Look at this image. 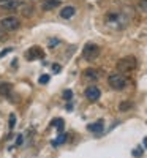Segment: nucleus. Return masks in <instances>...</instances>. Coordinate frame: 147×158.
<instances>
[{"mask_svg": "<svg viewBox=\"0 0 147 158\" xmlns=\"http://www.w3.org/2000/svg\"><path fill=\"white\" fill-rule=\"evenodd\" d=\"M104 22L109 29L114 30H122L125 29L128 22H130V16L127 15L125 11H109L104 18Z\"/></svg>", "mask_w": 147, "mask_h": 158, "instance_id": "obj_1", "label": "nucleus"}, {"mask_svg": "<svg viewBox=\"0 0 147 158\" xmlns=\"http://www.w3.org/2000/svg\"><path fill=\"white\" fill-rule=\"evenodd\" d=\"M136 67H138V60H136V57H133V56L124 57V59H120L117 62V71H120V73H130Z\"/></svg>", "mask_w": 147, "mask_h": 158, "instance_id": "obj_2", "label": "nucleus"}, {"mask_svg": "<svg viewBox=\"0 0 147 158\" xmlns=\"http://www.w3.org/2000/svg\"><path fill=\"white\" fill-rule=\"evenodd\" d=\"M108 84L114 90H124L128 85V79L124 74H120V73H114V74H111L108 77Z\"/></svg>", "mask_w": 147, "mask_h": 158, "instance_id": "obj_3", "label": "nucleus"}, {"mask_svg": "<svg viewBox=\"0 0 147 158\" xmlns=\"http://www.w3.org/2000/svg\"><path fill=\"white\" fill-rule=\"evenodd\" d=\"M0 27H2L5 32H15L21 27V21L16 16H6L0 21Z\"/></svg>", "mask_w": 147, "mask_h": 158, "instance_id": "obj_4", "label": "nucleus"}, {"mask_svg": "<svg viewBox=\"0 0 147 158\" xmlns=\"http://www.w3.org/2000/svg\"><path fill=\"white\" fill-rule=\"evenodd\" d=\"M100 56V46L95 44V43H87L84 48H82V57L89 62L95 60L97 57Z\"/></svg>", "mask_w": 147, "mask_h": 158, "instance_id": "obj_5", "label": "nucleus"}, {"mask_svg": "<svg viewBox=\"0 0 147 158\" xmlns=\"http://www.w3.org/2000/svg\"><path fill=\"white\" fill-rule=\"evenodd\" d=\"M43 57H44V52L40 46H32L27 52H25V59H27L29 62L36 60V59H43Z\"/></svg>", "mask_w": 147, "mask_h": 158, "instance_id": "obj_6", "label": "nucleus"}, {"mask_svg": "<svg viewBox=\"0 0 147 158\" xmlns=\"http://www.w3.org/2000/svg\"><path fill=\"white\" fill-rule=\"evenodd\" d=\"M84 95H86V98L90 100V101H97V100H100V97H101V92H100V89H98L97 85H89V87L86 89V92H84Z\"/></svg>", "mask_w": 147, "mask_h": 158, "instance_id": "obj_7", "label": "nucleus"}, {"mask_svg": "<svg viewBox=\"0 0 147 158\" xmlns=\"http://www.w3.org/2000/svg\"><path fill=\"white\" fill-rule=\"evenodd\" d=\"M74 13H76V8L74 6H63L62 10H60V18H63V19H70V18H73L74 16Z\"/></svg>", "mask_w": 147, "mask_h": 158, "instance_id": "obj_8", "label": "nucleus"}, {"mask_svg": "<svg viewBox=\"0 0 147 158\" xmlns=\"http://www.w3.org/2000/svg\"><path fill=\"white\" fill-rule=\"evenodd\" d=\"M19 11L22 13V15L25 16V18H30L32 15H33V5L32 3H22L21 2V6H19Z\"/></svg>", "mask_w": 147, "mask_h": 158, "instance_id": "obj_9", "label": "nucleus"}, {"mask_svg": "<svg viewBox=\"0 0 147 158\" xmlns=\"http://www.w3.org/2000/svg\"><path fill=\"white\" fill-rule=\"evenodd\" d=\"M87 130L92 131V133H101L104 130V122L103 120H98V122H93L90 125H87Z\"/></svg>", "mask_w": 147, "mask_h": 158, "instance_id": "obj_10", "label": "nucleus"}, {"mask_svg": "<svg viewBox=\"0 0 147 158\" xmlns=\"http://www.w3.org/2000/svg\"><path fill=\"white\" fill-rule=\"evenodd\" d=\"M60 5L59 0H44V2L41 3V10L43 11H51V10H54Z\"/></svg>", "mask_w": 147, "mask_h": 158, "instance_id": "obj_11", "label": "nucleus"}, {"mask_svg": "<svg viewBox=\"0 0 147 158\" xmlns=\"http://www.w3.org/2000/svg\"><path fill=\"white\" fill-rule=\"evenodd\" d=\"M19 6H21V2H18V0H10V2H6V3L2 5V8L5 11H18Z\"/></svg>", "mask_w": 147, "mask_h": 158, "instance_id": "obj_12", "label": "nucleus"}, {"mask_svg": "<svg viewBox=\"0 0 147 158\" xmlns=\"http://www.w3.org/2000/svg\"><path fill=\"white\" fill-rule=\"evenodd\" d=\"M84 77L86 79H90V81H97V79L100 77V73L97 70H86L84 71Z\"/></svg>", "mask_w": 147, "mask_h": 158, "instance_id": "obj_13", "label": "nucleus"}, {"mask_svg": "<svg viewBox=\"0 0 147 158\" xmlns=\"http://www.w3.org/2000/svg\"><path fill=\"white\" fill-rule=\"evenodd\" d=\"M51 127H54V128H57L60 133L63 131V127H65V122L62 120V118H54V120L51 122Z\"/></svg>", "mask_w": 147, "mask_h": 158, "instance_id": "obj_14", "label": "nucleus"}, {"mask_svg": "<svg viewBox=\"0 0 147 158\" xmlns=\"http://www.w3.org/2000/svg\"><path fill=\"white\" fill-rule=\"evenodd\" d=\"M10 90H11V84H0V95H5L8 97L10 95Z\"/></svg>", "mask_w": 147, "mask_h": 158, "instance_id": "obj_15", "label": "nucleus"}, {"mask_svg": "<svg viewBox=\"0 0 147 158\" xmlns=\"http://www.w3.org/2000/svg\"><path fill=\"white\" fill-rule=\"evenodd\" d=\"M66 136H68V135L60 133V135H59V138H57L56 141H52V146H59V144H63V142L66 141Z\"/></svg>", "mask_w": 147, "mask_h": 158, "instance_id": "obj_16", "label": "nucleus"}, {"mask_svg": "<svg viewBox=\"0 0 147 158\" xmlns=\"http://www.w3.org/2000/svg\"><path fill=\"white\" fill-rule=\"evenodd\" d=\"M130 108H133V104L130 103V101H127V103H120V106H119V109L122 111V112H125V111H128Z\"/></svg>", "mask_w": 147, "mask_h": 158, "instance_id": "obj_17", "label": "nucleus"}, {"mask_svg": "<svg viewBox=\"0 0 147 158\" xmlns=\"http://www.w3.org/2000/svg\"><path fill=\"white\" fill-rule=\"evenodd\" d=\"M8 127H10V130H13L16 127V115L15 114H11L10 115V120H8Z\"/></svg>", "mask_w": 147, "mask_h": 158, "instance_id": "obj_18", "label": "nucleus"}, {"mask_svg": "<svg viewBox=\"0 0 147 158\" xmlns=\"http://www.w3.org/2000/svg\"><path fill=\"white\" fill-rule=\"evenodd\" d=\"M63 98H65L66 101H71V98H73V92H71V90H65V92H63Z\"/></svg>", "mask_w": 147, "mask_h": 158, "instance_id": "obj_19", "label": "nucleus"}, {"mask_svg": "<svg viewBox=\"0 0 147 158\" xmlns=\"http://www.w3.org/2000/svg\"><path fill=\"white\" fill-rule=\"evenodd\" d=\"M139 8L144 13H147V0H139Z\"/></svg>", "mask_w": 147, "mask_h": 158, "instance_id": "obj_20", "label": "nucleus"}, {"mask_svg": "<svg viewBox=\"0 0 147 158\" xmlns=\"http://www.w3.org/2000/svg\"><path fill=\"white\" fill-rule=\"evenodd\" d=\"M48 82H49V76L48 74L40 76V84H48Z\"/></svg>", "mask_w": 147, "mask_h": 158, "instance_id": "obj_21", "label": "nucleus"}, {"mask_svg": "<svg viewBox=\"0 0 147 158\" xmlns=\"http://www.w3.org/2000/svg\"><path fill=\"white\" fill-rule=\"evenodd\" d=\"M142 153V150H141V147H136L135 150H133V155H135V156H139Z\"/></svg>", "mask_w": 147, "mask_h": 158, "instance_id": "obj_22", "label": "nucleus"}, {"mask_svg": "<svg viewBox=\"0 0 147 158\" xmlns=\"http://www.w3.org/2000/svg\"><path fill=\"white\" fill-rule=\"evenodd\" d=\"M13 51V48H8V49H5V51H2V52H0V57H3V56H6L8 54V52H11Z\"/></svg>", "mask_w": 147, "mask_h": 158, "instance_id": "obj_23", "label": "nucleus"}, {"mask_svg": "<svg viewBox=\"0 0 147 158\" xmlns=\"http://www.w3.org/2000/svg\"><path fill=\"white\" fill-rule=\"evenodd\" d=\"M22 144V135H18V138H16V146H21Z\"/></svg>", "mask_w": 147, "mask_h": 158, "instance_id": "obj_24", "label": "nucleus"}, {"mask_svg": "<svg viewBox=\"0 0 147 158\" xmlns=\"http://www.w3.org/2000/svg\"><path fill=\"white\" fill-rule=\"evenodd\" d=\"M52 71L59 73V71H60V65H52Z\"/></svg>", "mask_w": 147, "mask_h": 158, "instance_id": "obj_25", "label": "nucleus"}, {"mask_svg": "<svg viewBox=\"0 0 147 158\" xmlns=\"http://www.w3.org/2000/svg\"><path fill=\"white\" fill-rule=\"evenodd\" d=\"M2 38H3V29L0 27V40H2Z\"/></svg>", "mask_w": 147, "mask_h": 158, "instance_id": "obj_26", "label": "nucleus"}, {"mask_svg": "<svg viewBox=\"0 0 147 158\" xmlns=\"http://www.w3.org/2000/svg\"><path fill=\"white\" fill-rule=\"evenodd\" d=\"M6 2H10V0H0V5H3V3H6Z\"/></svg>", "mask_w": 147, "mask_h": 158, "instance_id": "obj_27", "label": "nucleus"}, {"mask_svg": "<svg viewBox=\"0 0 147 158\" xmlns=\"http://www.w3.org/2000/svg\"><path fill=\"white\" fill-rule=\"evenodd\" d=\"M144 146H145V149H147V136L144 138Z\"/></svg>", "mask_w": 147, "mask_h": 158, "instance_id": "obj_28", "label": "nucleus"}]
</instances>
